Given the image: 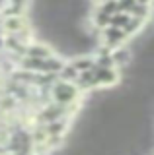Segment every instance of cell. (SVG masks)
<instances>
[{"instance_id":"8992f818","label":"cell","mask_w":154,"mask_h":155,"mask_svg":"<svg viewBox=\"0 0 154 155\" xmlns=\"http://www.w3.org/2000/svg\"><path fill=\"white\" fill-rule=\"evenodd\" d=\"M131 48H127V47H117L113 51V54H111V60L113 62H117V64H121V66H125V64H129L131 62Z\"/></svg>"},{"instance_id":"5bb4252c","label":"cell","mask_w":154,"mask_h":155,"mask_svg":"<svg viewBox=\"0 0 154 155\" xmlns=\"http://www.w3.org/2000/svg\"><path fill=\"white\" fill-rule=\"evenodd\" d=\"M0 155H2V153H0Z\"/></svg>"},{"instance_id":"52a82bcc","label":"cell","mask_w":154,"mask_h":155,"mask_svg":"<svg viewBox=\"0 0 154 155\" xmlns=\"http://www.w3.org/2000/svg\"><path fill=\"white\" fill-rule=\"evenodd\" d=\"M70 64L74 66L78 72H88V70H94L96 62L92 60V58H88V56H78V58H74Z\"/></svg>"},{"instance_id":"ba28073f","label":"cell","mask_w":154,"mask_h":155,"mask_svg":"<svg viewBox=\"0 0 154 155\" xmlns=\"http://www.w3.org/2000/svg\"><path fill=\"white\" fill-rule=\"evenodd\" d=\"M131 14H127V12H117V14H113L111 16V25H115V27H127V23L131 21Z\"/></svg>"},{"instance_id":"277c9868","label":"cell","mask_w":154,"mask_h":155,"mask_svg":"<svg viewBox=\"0 0 154 155\" xmlns=\"http://www.w3.org/2000/svg\"><path fill=\"white\" fill-rule=\"evenodd\" d=\"M53 48L47 45V43H37V41H31L26 48V56H33V58H49L53 56Z\"/></svg>"},{"instance_id":"5b68a950","label":"cell","mask_w":154,"mask_h":155,"mask_svg":"<svg viewBox=\"0 0 154 155\" xmlns=\"http://www.w3.org/2000/svg\"><path fill=\"white\" fill-rule=\"evenodd\" d=\"M96 80H98V85H113L117 84L119 74L113 70V68H96Z\"/></svg>"},{"instance_id":"30bf717a","label":"cell","mask_w":154,"mask_h":155,"mask_svg":"<svg viewBox=\"0 0 154 155\" xmlns=\"http://www.w3.org/2000/svg\"><path fill=\"white\" fill-rule=\"evenodd\" d=\"M152 0H137V4H142V6H146V4H150Z\"/></svg>"},{"instance_id":"7c38bea8","label":"cell","mask_w":154,"mask_h":155,"mask_svg":"<svg viewBox=\"0 0 154 155\" xmlns=\"http://www.w3.org/2000/svg\"><path fill=\"white\" fill-rule=\"evenodd\" d=\"M96 2H107V0H96Z\"/></svg>"},{"instance_id":"8fae6325","label":"cell","mask_w":154,"mask_h":155,"mask_svg":"<svg viewBox=\"0 0 154 155\" xmlns=\"http://www.w3.org/2000/svg\"><path fill=\"white\" fill-rule=\"evenodd\" d=\"M6 4H8V0H0V12L4 10V6H6Z\"/></svg>"},{"instance_id":"4fadbf2b","label":"cell","mask_w":154,"mask_h":155,"mask_svg":"<svg viewBox=\"0 0 154 155\" xmlns=\"http://www.w3.org/2000/svg\"><path fill=\"white\" fill-rule=\"evenodd\" d=\"M0 18H2V14H0Z\"/></svg>"},{"instance_id":"9c48e42d","label":"cell","mask_w":154,"mask_h":155,"mask_svg":"<svg viewBox=\"0 0 154 155\" xmlns=\"http://www.w3.org/2000/svg\"><path fill=\"white\" fill-rule=\"evenodd\" d=\"M4 51H6V35L0 33V52H4Z\"/></svg>"},{"instance_id":"7a4b0ae2","label":"cell","mask_w":154,"mask_h":155,"mask_svg":"<svg viewBox=\"0 0 154 155\" xmlns=\"http://www.w3.org/2000/svg\"><path fill=\"white\" fill-rule=\"evenodd\" d=\"M2 25H4V35H18V33H26V31L31 29L27 14H23V16H6V18H2Z\"/></svg>"},{"instance_id":"6da1fadb","label":"cell","mask_w":154,"mask_h":155,"mask_svg":"<svg viewBox=\"0 0 154 155\" xmlns=\"http://www.w3.org/2000/svg\"><path fill=\"white\" fill-rule=\"evenodd\" d=\"M49 95H51V101L68 107L72 103H76V99H78V95H80V87L76 85L74 81H66V80H61L59 78V80L51 85Z\"/></svg>"},{"instance_id":"3957f363","label":"cell","mask_w":154,"mask_h":155,"mask_svg":"<svg viewBox=\"0 0 154 155\" xmlns=\"http://www.w3.org/2000/svg\"><path fill=\"white\" fill-rule=\"evenodd\" d=\"M129 33L125 31L123 27H115V25H109L102 31V39H103V45L105 47H111V48H117L121 47V43L127 39Z\"/></svg>"}]
</instances>
